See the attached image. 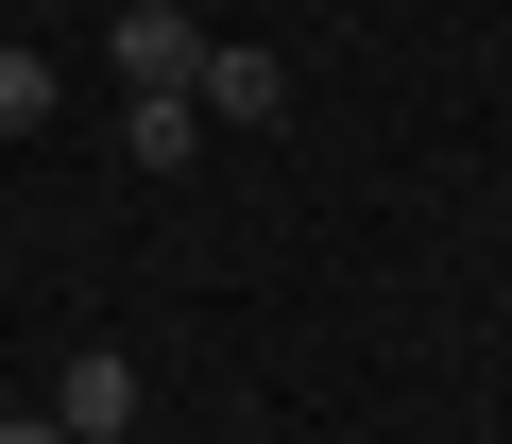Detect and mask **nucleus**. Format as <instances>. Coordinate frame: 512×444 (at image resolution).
<instances>
[{"instance_id": "nucleus-1", "label": "nucleus", "mask_w": 512, "mask_h": 444, "mask_svg": "<svg viewBox=\"0 0 512 444\" xmlns=\"http://www.w3.org/2000/svg\"><path fill=\"white\" fill-rule=\"evenodd\" d=\"M205 52H222V35L188 18V0H120V86H137V103H188Z\"/></svg>"}, {"instance_id": "nucleus-2", "label": "nucleus", "mask_w": 512, "mask_h": 444, "mask_svg": "<svg viewBox=\"0 0 512 444\" xmlns=\"http://www.w3.org/2000/svg\"><path fill=\"white\" fill-rule=\"evenodd\" d=\"M52 427H69V444H120V427H137V359H103V342H86V359L52 376Z\"/></svg>"}, {"instance_id": "nucleus-3", "label": "nucleus", "mask_w": 512, "mask_h": 444, "mask_svg": "<svg viewBox=\"0 0 512 444\" xmlns=\"http://www.w3.org/2000/svg\"><path fill=\"white\" fill-rule=\"evenodd\" d=\"M188 103H205V120H274V103H291V69H274V52H205V86H188Z\"/></svg>"}, {"instance_id": "nucleus-4", "label": "nucleus", "mask_w": 512, "mask_h": 444, "mask_svg": "<svg viewBox=\"0 0 512 444\" xmlns=\"http://www.w3.org/2000/svg\"><path fill=\"white\" fill-rule=\"evenodd\" d=\"M205 154V103H137V171H188Z\"/></svg>"}, {"instance_id": "nucleus-5", "label": "nucleus", "mask_w": 512, "mask_h": 444, "mask_svg": "<svg viewBox=\"0 0 512 444\" xmlns=\"http://www.w3.org/2000/svg\"><path fill=\"white\" fill-rule=\"evenodd\" d=\"M35 120H52V69H35V52H0V137H35Z\"/></svg>"}, {"instance_id": "nucleus-6", "label": "nucleus", "mask_w": 512, "mask_h": 444, "mask_svg": "<svg viewBox=\"0 0 512 444\" xmlns=\"http://www.w3.org/2000/svg\"><path fill=\"white\" fill-rule=\"evenodd\" d=\"M0 444H69V427H52V410H0Z\"/></svg>"}]
</instances>
